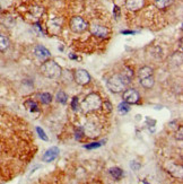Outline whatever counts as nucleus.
I'll return each mask as SVG.
<instances>
[{
  "label": "nucleus",
  "mask_w": 183,
  "mask_h": 184,
  "mask_svg": "<svg viewBox=\"0 0 183 184\" xmlns=\"http://www.w3.org/2000/svg\"><path fill=\"white\" fill-rule=\"evenodd\" d=\"M123 101L127 102L128 104H136L139 101V93L133 89V88H129V89H124L123 91Z\"/></svg>",
  "instance_id": "7"
},
{
  "label": "nucleus",
  "mask_w": 183,
  "mask_h": 184,
  "mask_svg": "<svg viewBox=\"0 0 183 184\" xmlns=\"http://www.w3.org/2000/svg\"><path fill=\"white\" fill-rule=\"evenodd\" d=\"M81 136H83V128H78L76 130V139H80L81 138Z\"/></svg>",
  "instance_id": "25"
},
{
  "label": "nucleus",
  "mask_w": 183,
  "mask_h": 184,
  "mask_svg": "<svg viewBox=\"0 0 183 184\" xmlns=\"http://www.w3.org/2000/svg\"><path fill=\"white\" fill-rule=\"evenodd\" d=\"M175 0H154V2H155V6L159 8V9H165V8H167L170 6L172 5L173 2H174Z\"/></svg>",
  "instance_id": "14"
},
{
  "label": "nucleus",
  "mask_w": 183,
  "mask_h": 184,
  "mask_svg": "<svg viewBox=\"0 0 183 184\" xmlns=\"http://www.w3.org/2000/svg\"><path fill=\"white\" fill-rule=\"evenodd\" d=\"M39 98L42 102V104H50L52 102V95L49 94V93H42L39 95Z\"/></svg>",
  "instance_id": "17"
},
{
  "label": "nucleus",
  "mask_w": 183,
  "mask_h": 184,
  "mask_svg": "<svg viewBox=\"0 0 183 184\" xmlns=\"http://www.w3.org/2000/svg\"><path fill=\"white\" fill-rule=\"evenodd\" d=\"M88 28V23L79 16H75L70 19V30L75 33H83Z\"/></svg>",
  "instance_id": "4"
},
{
  "label": "nucleus",
  "mask_w": 183,
  "mask_h": 184,
  "mask_svg": "<svg viewBox=\"0 0 183 184\" xmlns=\"http://www.w3.org/2000/svg\"><path fill=\"white\" fill-rule=\"evenodd\" d=\"M104 142V140L103 141H98V142H92L89 145H86L85 146V148L86 149H95V148H98V147H101L102 145Z\"/></svg>",
  "instance_id": "21"
},
{
  "label": "nucleus",
  "mask_w": 183,
  "mask_h": 184,
  "mask_svg": "<svg viewBox=\"0 0 183 184\" xmlns=\"http://www.w3.org/2000/svg\"><path fill=\"white\" fill-rule=\"evenodd\" d=\"M92 35L96 36V37H101V39H105L109 37L110 35V30L103 25H98V24H94L89 27Z\"/></svg>",
  "instance_id": "6"
},
{
  "label": "nucleus",
  "mask_w": 183,
  "mask_h": 184,
  "mask_svg": "<svg viewBox=\"0 0 183 184\" xmlns=\"http://www.w3.org/2000/svg\"><path fill=\"white\" fill-rule=\"evenodd\" d=\"M130 166H131V167L135 169V171H138V169H139V167H140V165H139V164H136V162H132V163L130 164Z\"/></svg>",
  "instance_id": "26"
},
{
  "label": "nucleus",
  "mask_w": 183,
  "mask_h": 184,
  "mask_svg": "<svg viewBox=\"0 0 183 184\" xmlns=\"http://www.w3.org/2000/svg\"><path fill=\"white\" fill-rule=\"evenodd\" d=\"M58 156H59V148H57V147H51V148H49L45 153H44L42 159H43V162L50 163V162H53Z\"/></svg>",
  "instance_id": "10"
},
{
  "label": "nucleus",
  "mask_w": 183,
  "mask_h": 184,
  "mask_svg": "<svg viewBox=\"0 0 183 184\" xmlns=\"http://www.w3.org/2000/svg\"><path fill=\"white\" fill-rule=\"evenodd\" d=\"M71 108L74 111H77L79 110V103H78V97H74L72 101H71Z\"/></svg>",
  "instance_id": "23"
},
{
  "label": "nucleus",
  "mask_w": 183,
  "mask_h": 184,
  "mask_svg": "<svg viewBox=\"0 0 183 184\" xmlns=\"http://www.w3.org/2000/svg\"><path fill=\"white\" fill-rule=\"evenodd\" d=\"M118 110H119V112L121 113V114H126V113L130 110V104H128L127 102H123L120 103L119 104V106H118Z\"/></svg>",
  "instance_id": "20"
},
{
  "label": "nucleus",
  "mask_w": 183,
  "mask_h": 184,
  "mask_svg": "<svg viewBox=\"0 0 183 184\" xmlns=\"http://www.w3.org/2000/svg\"><path fill=\"white\" fill-rule=\"evenodd\" d=\"M131 80H129L127 77H124L122 73H119V75H114V76L110 77L107 79L106 85L107 88L112 93H121L127 88Z\"/></svg>",
  "instance_id": "2"
},
{
  "label": "nucleus",
  "mask_w": 183,
  "mask_h": 184,
  "mask_svg": "<svg viewBox=\"0 0 183 184\" xmlns=\"http://www.w3.org/2000/svg\"><path fill=\"white\" fill-rule=\"evenodd\" d=\"M25 106L30 112H39V106L34 101H26Z\"/></svg>",
  "instance_id": "18"
},
{
  "label": "nucleus",
  "mask_w": 183,
  "mask_h": 184,
  "mask_svg": "<svg viewBox=\"0 0 183 184\" xmlns=\"http://www.w3.org/2000/svg\"><path fill=\"white\" fill-rule=\"evenodd\" d=\"M145 6V0H126V8L130 11H138Z\"/></svg>",
  "instance_id": "9"
},
{
  "label": "nucleus",
  "mask_w": 183,
  "mask_h": 184,
  "mask_svg": "<svg viewBox=\"0 0 183 184\" xmlns=\"http://www.w3.org/2000/svg\"><path fill=\"white\" fill-rule=\"evenodd\" d=\"M102 106V99L100 97V95L96 93H91L88 94L85 99L81 103V108L84 112H93L96 111Z\"/></svg>",
  "instance_id": "3"
},
{
  "label": "nucleus",
  "mask_w": 183,
  "mask_h": 184,
  "mask_svg": "<svg viewBox=\"0 0 183 184\" xmlns=\"http://www.w3.org/2000/svg\"><path fill=\"white\" fill-rule=\"evenodd\" d=\"M41 73L49 79H58L61 77L62 69L54 60H45L41 66Z\"/></svg>",
  "instance_id": "1"
},
{
  "label": "nucleus",
  "mask_w": 183,
  "mask_h": 184,
  "mask_svg": "<svg viewBox=\"0 0 183 184\" xmlns=\"http://www.w3.org/2000/svg\"><path fill=\"white\" fill-rule=\"evenodd\" d=\"M48 27H49V31L52 34H58L61 31V27H62V18L57 17V16L51 17L48 22Z\"/></svg>",
  "instance_id": "8"
},
{
  "label": "nucleus",
  "mask_w": 183,
  "mask_h": 184,
  "mask_svg": "<svg viewBox=\"0 0 183 184\" xmlns=\"http://www.w3.org/2000/svg\"><path fill=\"white\" fill-rule=\"evenodd\" d=\"M9 45H10L9 39H8L7 36L0 34V51L1 52L6 51V50L9 47Z\"/></svg>",
  "instance_id": "15"
},
{
  "label": "nucleus",
  "mask_w": 183,
  "mask_h": 184,
  "mask_svg": "<svg viewBox=\"0 0 183 184\" xmlns=\"http://www.w3.org/2000/svg\"><path fill=\"white\" fill-rule=\"evenodd\" d=\"M56 99L58 103H61V104H66L67 101H68V96L65 92H58L56 95Z\"/></svg>",
  "instance_id": "19"
},
{
  "label": "nucleus",
  "mask_w": 183,
  "mask_h": 184,
  "mask_svg": "<svg viewBox=\"0 0 183 184\" xmlns=\"http://www.w3.org/2000/svg\"><path fill=\"white\" fill-rule=\"evenodd\" d=\"M154 75V70H152V68L150 67H142L139 69V71H138V77H139V79L140 78H145V77H148V76H152Z\"/></svg>",
  "instance_id": "13"
},
{
  "label": "nucleus",
  "mask_w": 183,
  "mask_h": 184,
  "mask_svg": "<svg viewBox=\"0 0 183 184\" xmlns=\"http://www.w3.org/2000/svg\"><path fill=\"white\" fill-rule=\"evenodd\" d=\"M122 34H136L137 32H133V31H121Z\"/></svg>",
  "instance_id": "27"
},
{
  "label": "nucleus",
  "mask_w": 183,
  "mask_h": 184,
  "mask_svg": "<svg viewBox=\"0 0 183 184\" xmlns=\"http://www.w3.org/2000/svg\"><path fill=\"white\" fill-rule=\"evenodd\" d=\"M69 58H70V59H77V60H78V56H74V54H69Z\"/></svg>",
  "instance_id": "28"
},
{
  "label": "nucleus",
  "mask_w": 183,
  "mask_h": 184,
  "mask_svg": "<svg viewBox=\"0 0 183 184\" xmlns=\"http://www.w3.org/2000/svg\"><path fill=\"white\" fill-rule=\"evenodd\" d=\"M34 54H35L40 60H43V61H45L46 59H49L51 56V53L50 51L46 49L45 46L43 45H37L34 49Z\"/></svg>",
  "instance_id": "11"
},
{
  "label": "nucleus",
  "mask_w": 183,
  "mask_h": 184,
  "mask_svg": "<svg viewBox=\"0 0 183 184\" xmlns=\"http://www.w3.org/2000/svg\"><path fill=\"white\" fill-rule=\"evenodd\" d=\"M36 131H37V133H39V136H40V138L42 139V140H44V141H48L49 140V138H48V136L45 134V132L42 130L41 128H36Z\"/></svg>",
  "instance_id": "22"
},
{
  "label": "nucleus",
  "mask_w": 183,
  "mask_h": 184,
  "mask_svg": "<svg viewBox=\"0 0 183 184\" xmlns=\"http://www.w3.org/2000/svg\"><path fill=\"white\" fill-rule=\"evenodd\" d=\"M102 105L104 106V110H105L106 112H111L112 111V104L110 102H105V103L102 102Z\"/></svg>",
  "instance_id": "24"
},
{
  "label": "nucleus",
  "mask_w": 183,
  "mask_h": 184,
  "mask_svg": "<svg viewBox=\"0 0 183 184\" xmlns=\"http://www.w3.org/2000/svg\"><path fill=\"white\" fill-rule=\"evenodd\" d=\"M139 82H140V85L144 88L150 89L154 86V84H155V79H154V76H148V77H145V78H140Z\"/></svg>",
  "instance_id": "12"
},
{
  "label": "nucleus",
  "mask_w": 183,
  "mask_h": 184,
  "mask_svg": "<svg viewBox=\"0 0 183 184\" xmlns=\"http://www.w3.org/2000/svg\"><path fill=\"white\" fill-rule=\"evenodd\" d=\"M74 79L78 85L85 86L91 82V75L84 69H77L76 71L74 72Z\"/></svg>",
  "instance_id": "5"
},
{
  "label": "nucleus",
  "mask_w": 183,
  "mask_h": 184,
  "mask_svg": "<svg viewBox=\"0 0 183 184\" xmlns=\"http://www.w3.org/2000/svg\"><path fill=\"white\" fill-rule=\"evenodd\" d=\"M110 174H111L112 176L117 180V181H119V180H121L122 176H123V171H122L121 168H119V167H112V168H110Z\"/></svg>",
  "instance_id": "16"
}]
</instances>
